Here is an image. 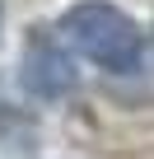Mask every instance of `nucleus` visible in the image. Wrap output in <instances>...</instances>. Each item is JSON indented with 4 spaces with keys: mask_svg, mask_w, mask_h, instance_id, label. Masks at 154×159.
Returning <instances> with one entry per match:
<instances>
[{
    "mask_svg": "<svg viewBox=\"0 0 154 159\" xmlns=\"http://www.w3.org/2000/svg\"><path fill=\"white\" fill-rule=\"evenodd\" d=\"M65 42L80 52L84 61L103 66V70H135L140 61V28L131 14H121L108 0H80L70 5L61 19Z\"/></svg>",
    "mask_w": 154,
    "mask_h": 159,
    "instance_id": "f257e3e1",
    "label": "nucleus"
},
{
    "mask_svg": "<svg viewBox=\"0 0 154 159\" xmlns=\"http://www.w3.org/2000/svg\"><path fill=\"white\" fill-rule=\"evenodd\" d=\"M19 80H24V89L42 103H56L65 98L75 84H80V70H75V61L65 56V47L51 38V33H33L28 47H24V61H19Z\"/></svg>",
    "mask_w": 154,
    "mask_h": 159,
    "instance_id": "f03ea898",
    "label": "nucleus"
}]
</instances>
